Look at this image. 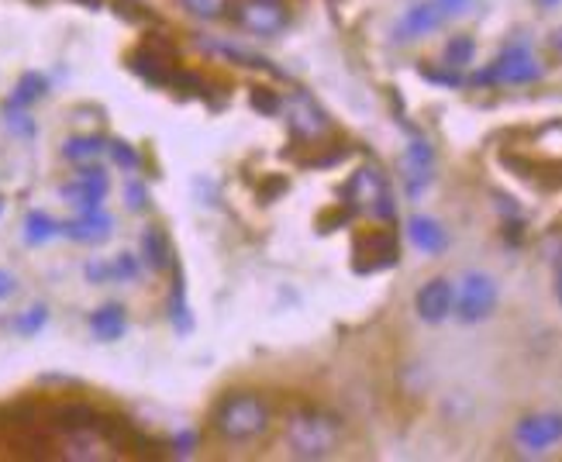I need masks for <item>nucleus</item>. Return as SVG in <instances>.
Segmentation results:
<instances>
[{
	"label": "nucleus",
	"mask_w": 562,
	"mask_h": 462,
	"mask_svg": "<svg viewBox=\"0 0 562 462\" xmlns=\"http://www.w3.org/2000/svg\"><path fill=\"white\" fill-rule=\"evenodd\" d=\"M452 304H456V286H452L446 277L428 280V283L418 290V297H414V307H418V318L428 322V325L446 322L449 314H452Z\"/></svg>",
	"instance_id": "nucleus-9"
},
{
	"label": "nucleus",
	"mask_w": 562,
	"mask_h": 462,
	"mask_svg": "<svg viewBox=\"0 0 562 462\" xmlns=\"http://www.w3.org/2000/svg\"><path fill=\"white\" fill-rule=\"evenodd\" d=\"M108 149H111V156H114L117 166H125V169H135V166H138V153L132 149V145L114 142V145H108Z\"/></svg>",
	"instance_id": "nucleus-24"
},
{
	"label": "nucleus",
	"mask_w": 562,
	"mask_h": 462,
	"mask_svg": "<svg viewBox=\"0 0 562 462\" xmlns=\"http://www.w3.org/2000/svg\"><path fill=\"white\" fill-rule=\"evenodd\" d=\"M45 90H48L45 77H38V72H24V77L18 80V87H14V93H11L8 108H29V104L38 101V97H45Z\"/></svg>",
	"instance_id": "nucleus-18"
},
{
	"label": "nucleus",
	"mask_w": 562,
	"mask_h": 462,
	"mask_svg": "<svg viewBox=\"0 0 562 462\" xmlns=\"http://www.w3.org/2000/svg\"><path fill=\"white\" fill-rule=\"evenodd\" d=\"M138 277V262L135 256H117L111 262V280H135Z\"/></svg>",
	"instance_id": "nucleus-22"
},
{
	"label": "nucleus",
	"mask_w": 562,
	"mask_h": 462,
	"mask_svg": "<svg viewBox=\"0 0 562 462\" xmlns=\"http://www.w3.org/2000/svg\"><path fill=\"white\" fill-rule=\"evenodd\" d=\"M542 77V66L535 63L531 48L528 45H510L497 56V63L480 72V83H531Z\"/></svg>",
	"instance_id": "nucleus-5"
},
{
	"label": "nucleus",
	"mask_w": 562,
	"mask_h": 462,
	"mask_svg": "<svg viewBox=\"0 0 562 462\" xmlns=\"http://www.w3.org/2000/svg\"><path fill=\"white\" fill-rule=\"evenodd\" d=\"M111 214H104L101 207L97 211H80V217L63 225V235H69L72 241H83V246H97V241H108L111 238Z\"/></svg>",
	"instance_id": "nucleus-12"
},
{
	"label": "nucleus",
	"mask_w": 562,
	"mask_h": 462,
	"mask_svg": "<svg viewBox=\"0 0 562 462\" xmlns=\"http://www.w3.org/2000/svg\"><path fill=\"white\" fill-rule=\"evenodd\" d=\"M404 166V183H407V193L411 198H418V193L431 183V166H435V153L428 142H411L407 153L401 159Z\"/></svg>",
	"instance_id": "nucleus-10"
},
{
	"label": "nucleus",
	"mask_w": 562,
	"mask_h": 462,
	"mask_svg": "<svg viewBox=\"0 0 562 462\" xmlns=\"http://www.w3.org/2000/svg\"><path fill=\"white\" fill-rule=\"evenodd\" d=\"M142 249H145V259H149V266L153 270H162V266L169 262L166 256V238L159 235V232H145V238H142Z\"/></svg>",
	"instance_id": "nucleus-21"
},
{
	"label": "nucleus",
	"mask_w": 562,
	"mask_h": 462,
	"mask_svg": "<svg viewBox=\"0 0 562 462\" xmlns=\"http://www.w3.org/2000/svg\"><path fill=\"white\" fill-rule=\"evenodd\" d=\"M286 108H290V128L297 132L301 138H317L325 128H328V117H325V111L317 108L307 93H293L290 101H286Z\"/></svg>",
	"instance_id": "nucleus-11"
},
{
	"label": "nucleus",
	"mask_w": 562,
	"mask_h": 462,
	"mask_svg": "<svg viewBox=\"0 0 562 462\" xmlns=\"http://www.w3.org/2000/svg\"><path fill=\"white\" fill-rule=\"evenodd\" d=\"M45 318H48L45 307H32L29 314H24V318H18V331L21 335H32V331H38L45 325Z\"/></svg>",
	"instance_id": "nucleus-23"
},
{
	"label": "nucleus",
	"mask_w": 562,
	"mask_h": 462,
	"mask_svg": "<svg viewBox=\"0 0 562 462\" xmlns=\"http://www.w3.org/2000/svg\"><path fill=\"white\" fill-rule=\"evenodd\" d=\"M108 173L101 166H90V162H83L80 166V173L72 177L59 193H63V201L69 204V207H77V211H97L104 204V198H108Z\"/></svg>",
	"instance_id": "nucleus-6"
},
{
	"label": "nucleus",
	"mask_w": 562,
	"mask_h": 462,
	"mask_svg": "<svg viewBox=\"0 0 562 462\" xmlns=\"http://www.w3.org/2000/svg\"><path fill=\"white\" fill-rule=\"evenodd\" d=\"M435 4L442 8L446 14H462V11L470 8V0H435Z\"/></svg>",
	"instance_id": "nucleus-27"
},
{
	"label": "nucleus",
	"mask_w": 562,
	"mask_h": 462,
	"mask_svg": "<svg viewBox=\"0 0 562 462\" xmlns=\"http://www.w3.org/2000/svg\"><path fill=\"white\" fill-rule=\"evenodd\" d=\"M211 425L225 442H252L270 428V404H266L259 394H246V391L225 394L214 404Z\"/></svg>",
	"instance_id": "nucleus-2"
},
{
	"label": "nucleus",
	"mask_w": 562,
	"mask_h": 462,
	"mask_svg": "<svg viewBox=\"0 0 562 462\" xmlns=\"http://www.w3.org/2000/svg\"><path fill=\"white\" fill-rule=\"evenodd\" d=\"M125 328H128L125 307H117V304H108L90 314V331L101 338V342H117V338L125 335Z\"/></svg>",
	"instance_id": "nucleus-15"
},
{
	"label": "nucleus",
	"mask_w": 562,
	"mask_h": 462,
	"mask_svg": "<svg viewBox=\"0 0 562 462\" xmlns=\"http://www.w3.org/2000/svg\"><path fill=\"white\" fill-rule=\"evenodd\" d=\"M515 439L528 452H546V449H552L555 442H562V415H552V410H546V415H528V418H521L518 428H515Z\"/></svg>",
	"instance_id": "nucleus-8"
},
{
	"label": "nucleus",
	"mask_w": 562,
	"mask_h": 462,
	"mask_svg": "<svg viewBox=\"0 0 562 462\" xmlns=\"http://www.w3.org/2000/svg\"><path fill=\"white\" fill-rule=\"evenodd\" d=\"M349 198L359 211L376 214V217H394V204H390V190L376 169H359L349 180Z\"/></svg>",
	"instance_id": "nucleus-7"
},
{
	"label": "nucleus",
	"mask_w": 562,
	"mask_h": 462,
	"mask_svg": "<svg viewBox=\"0 0 562 462\" xmlns=\"http://www.w3.org/2000/svg\"><path fill=\"white\" fill-rule=\"evenodd\" d=\"M555 45H559V48H562V32H559V38H555Z\"/></svg>",
	"instance_id": "nucleus-30"
},
{
	"label": "nucleus",
	"mask_w": 562,
	"mask_h": 462,
	"mask_svg": "<svg viewBox=\"0 0 562 462\" xmlns=\"http://www.w3.org/2000/svg\"><path fill=\"white\" fill-rule=\"evenodd\" d=\"M283 442L293 459H328L341 442V421L325 410H297L283 425Z\"/></svg>",
	"instance_id": "nucleus-1"
},
{
	"label": "nucleus",
	"mask_w": 562,
	"mask_h": 462,
	"mask_svg": "<svg viewBox=\"0 0 562 462\" xmlns=\"http://www.w3.org/2000/svg\"><path fill=\"white\" fill-rule=\"evenodd\" d=\"M125 198H128V207H132V211H142V207H145V190H142L138 183H128V187H125Z\"/></svg>",
	"instance_id": "nucleus-25"
},
{
	"label": "nucleus",
	"mask_w": 562,
	"mask_h": 462,
	"mask_svg": "<svg viewBox=\"0 0 562 462\" xmlns=\"http://www.w3.org/2000/svg\"><path fill=\"white\" fill-rule=\"evenodd\" d=\"M559 301H562V273H559Z\"/></svg>",
	"instance_id": "nucleus-29"
},
{
	"label": "nucleus",
	"mask_w": 562,
	"mask_h": 462,
	"mask_svg": "<svg viewBox=\"0 0 562 462\" xmlns=\"http://www.w3.org/2000/svg\"><path fill=\"white\" fill-rule=\"evenodd\" d=\"M442 21H446V11L438 4H414L401 21V35L404 38H425V35L442 29Z\"/></svg>",
	"instance_id": "nucleus-14"
},
{
	"label": "nucleus",
	"mask_w": 562,
	"mask_h": 462,
	"mask_svg": "<svg viewBox=\"0 0 562 462\" xmlns=\"http://www.w3.org/2000/svg\"><path fill=\"white\" fill-rule=\"evenodd\" d=\"M497 307V283L494 277L486 273H467L456 290V304L452 311L459 314V322L467 325H476V322H486Z\"/></svg>",
	"instance_id": "nucleus-4"
},
{
	"label": "nucleus",
	"mask_w": 562,
	"mask_h": 462,
	"mask_svg": "<svg viewBox=\"0 0 562 462\" xmlns=\"http://www.w3.org/2000/svg\"><path fill=\"white\" fill-rule=\"evenodd\" d=\"M104 149H108L104 138H97V135H77V138H69V142L63 145V159L83 166V162L101 159V156H104Z\"/></svg>",
	"instance_id": "nucleus-16"
},
{
	"label": "nucleus",
	"mask_w": 562,
	"mask_h": 462,
	"mask_svg": "<svg viewBox=\"0 0 562 462\" xmlns=\"http://www.w3.org/2000/svg\"><path fill=\"white\" fill-rule=\"evenodd\" d=\"M539 4H542V8H552V4H559V0H539Z\"/></svg>",
	"instance_id": "nucleus-28"
},
{
	"label": "nucleus",
	"mask_w": 562,
	"mask_h": 462,
	"mask_svg": "<svg viewBox=\"0 0 562 462\" xmlns=\"http://www.w3.org/2000/svg\"><path fill=\"white\" fill-rule=\"evenodd\" d=\"M473 56H476V42L467 38V35H459V38H452V42L446 45V66H452V69L470 66Z\"/></svg>",
	"instance_id": "nucleus-20"
},
{
	"label": "nucleus",
	"mask_w": 562,
	"mask_h": 462,
	"mask_svg": "<svg viewBox=\"0 0 562 462\" xmlns=\"http://www.w3.org/2000/svg\"><path fill=\"white\" fill-rule=\"evenodd\" d=\"M14 290H18V280L8 270H0V301H8Z\"/></svg>",
	"instance_id": "nucleus-26"
},
{
	"label": "nucleus",
	"mask_w": 562,
	"mask_h": 462,
	"mask_svg": "<svg viewBox=\"0 0 562 462\" xmlns=\"http://www.w3.org/2000/svg\"><path fill=\"white\" fill-rule=\"evenodd\" d=\"M180 4L187 14L201 18V21H217L232 11V0H180Z\"/></svg>",
	"instance_id": "nucleus-19"
},
{
	"label": "nucleus",
	"mask_w": 562,
	"mask_h": 462,
	"mask_svg": "<svg viewBox=\"0 0 562 462\" xmlns=\"http://www.w3.org/2000/svg\"><path fill=\"white\" fill-rule=\"evenodd\" d=\"M59 232H63V225L56 217H48L45 211H32L24 217V241H29V246H45V241L56 238Z\"/></svg>",
	"instance_id": "nucleus-17"
},
{
	"label": "nucleus",
	"mask_w": 562,
	"mask_h": 462,
	"mask_svg": "<svg viewBox=\"0 0 562 462\" xmlns=\"http://www.w3.org/2000/svg\"><path fill=\"white\" fill-rule=\"evenodd\" d=\"M232 18L241 32L259 35V38H273L290 24V8L283 0H235Z\"/></svg>",
	"instance_id": "nucleus-3"
},
{
	"label": "nucleus",
	"mask_w": 562,
	"mask_h": 462,
	"mask_svg": "<svg viewBox=\"0 0 562 462\" xmlns=\"http://www.w3.org/2000/svg\"><path fill=\"white\" fill-rule=\"evenodd\" d=\"M407 238H411V246L414 249H422L428 256H438L446 246H449V235L446 228L435 222V217H425V214H414L411 222H407Z\"/></svg>",
	"instance_id": "nucleus-13"
},
{
	"label": "nucleus",
	"mask_w": 562,
	"mask_h": 462,
	"mask_svg": "<svg viewBox=\"0 0 562 462\" xmlns=\"http://www.w3.org/2000/svg\"><path fill=\"white\" fill-rule=\"evenodd\" d=\"M0 211H4V201H0Z\"/></svg>",
	"instance_id": "nucleus-31"
}]
</instances>
